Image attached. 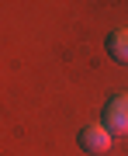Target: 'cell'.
Returning a JSON list of instances; mask_svg holds the SVG:
<instances>
[{"mask_svg": "<svg viewBox=\"0 0 128 156\" xmlns=\"http://www.w3.org/2000/svg\"><path fill=\"white\" fill-rule=\"evenodd\" d=\"M107 52H111V59L118 62H128V31H114L111 38H107Z\"/></svg>", "mask_w": 128, "mask_h": 156, "instance_id": "obj_3", "label": "cell"}, {"mask_svg": "<svg viewBox=\"0 0 128 156\" xmlns=\"http://www.w3.org/2000/svg\"><path fill=\"white\" fill-rule=\"evenodd\" d=\"M104 128L111 135H128V94H118L104 104Z\"/></svg>", "mask_w": 128, "mask_h": 156, "instance_id": "obj_1", "label": "cell"}, {"mask_svg": "<svg viewBox=\"0 0 128 156\" xmlns=\"http://www.w3.org/2000/svg\"><path fill=\"white\" fill-rule=\"evenodd\" d=\"M111 139H114V135L107 132L104 125H83V128H80V135H76L80 149H83V153H94V156H100V153L111 149Z\"/></svg>", "mask_w": 128, "mask_h": 156, "instance_id": "obj_2", "label": "cell"}]
</instances>
